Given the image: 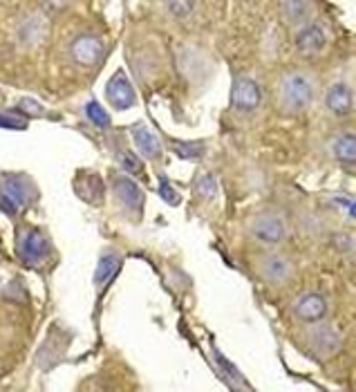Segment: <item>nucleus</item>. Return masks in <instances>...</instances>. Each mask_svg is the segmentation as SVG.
<instances>
[{"label":"nucleus","mask_w":356,"mask_h":392,"mask_svg":"<svg viewBox=\"0 0 356 392\" xmlns=\"http://www.w3.org/2000/svg\"><path fill=\"white\" fill-rule=\"evenodd\" d=\"M119 265H121V260H119V256L114 251L103 254L99 258V265H96V271H94V285H96V287H101L103 282H108L114 276V271L119 269Z\"/></svg>","instance_id":"18"},{"label":"nucleus","mask_w":356,"mask_h":392,"mask_svg":"<svg viewBox=\"0 0 356 392\" xmlns=\"http://www.w3.org/2000/svg\"><path fill=\"white\" fill-rule=\"evenodd\" d=\"M307 343L316 356H320V359H329V356H334L343 350V334L338 332L334 325L320 320V323H314V327H311Z\"/></svg>","instance_id":"4"},{"label":"nucleus","mask_w":356,"mask_h":392,"mask_svg":"<svg viewBox=\"0 0 356 392\" xmlns=\"http://www.w3.org/2000/svg\"><path fill=\"white\" fill-rule=\"evenodd\" d=\"M175 150H177V155H180L182 159H195V157L202 155L204 146L198 144V141H184V144H177Z\"/></svg>","instance_id":"23"},{"label":"nucleus","mask_w":356,"mask_h":392,"mask_svg":"<svg viewBox=\"0 0 356 392\" xmlns=\"http://www.w3.org/2000/svg\"><path fill=\"white\" fill-rule=\"evenodd\" d=\"M19 108H21L25 114H30V117H39V114L43 112V105L36 103V101H32V99H21Z\"/></svg>","instance_id":"26"},{"label":"nucleus","mask_w":356,"mask_h":392,"mask_svg":"<svg viewBox=\"0 0 356 392\" xmlns=\"http://www.w3.org/2000/svg\"><path fill=\"white\" fill-rule=\"evenodd\" d=\"M3 195H7V198L16 202V207L23 209L32 202L34 193H32V186L28 184V180H23V177H5Z\"/></svg>","instance_id":"15"},{"label":"nucleus","mask_w":356,"mask_h":392,"mask_svg":"<svg viewBox=\"0 0 356 392\" xmlns=\"http://www.w3.org/2000/svg\"><path fill=\"white\" fill-rule=\"evenodd\" d=\"M255 271L264 282L284 285L293 276V262L282 254L266 251L255 258Z\"/></svg>","instance_id":"3"},{"label":"nucleus","mask_w":356,"mask_h":392,"mask_svg":"<svg viewBox=\"0 0 356 392\" xmlns=\"http://www.w3.org/2000/svg\"><path fill=\"white\" fill-rule=\"evenodd\" d=\"M105 96H108L112 108H117V110H128L137 101L135 87H132V83L128 81V76L123 72H117L108 81V85H105Z\"/></svg>","instance_id":"8"},{"label":"nucleus","mask_w":356,"mask_h":392,"mask_svg":"<svg viewBox=\"0 0 356 392\" xmlns=\"http://www.w3.org/2000/svg\"><path fill=\"white\" fill-rule=\"evenodd\" d=\"M72 59L83 68L96 65L103 59V43L92 34H83L72 43Z\"/></svg>","instance_id":"10"},{"label":"nucleus","mask_w":356,"mask_h":392,"mask_svg":"<svg viewBox=\"0 0 356 392\" xmlns=\"http://www.w3.org/2000/svg\"><path fill=\"white\" fill-rule=\"evenodd\" d=\"M249 231L251 236L262 245H280L289 238V225L280 213L273 211H262L253 216V220L249 222Z\"/></svg>","instance_id":"2"},{"label":"nucleus","mask_w":356,"mask_h":392,"mask_svg":"<svg viewBox=\"0 0 356 392\" xmlns=\"http://www.w3.org/2000/svg\"><path fill=\"white\" fill-rule=\"evenodd\" d=\"M85 112H87V117H90V121L94 123V126H99V128H110V114L105 112L96 101H90V103H87V105H85Z\"/></svg>","instance_id":"21"},{"label":"nucleus","mask_w":356,"mask_h":392,"mask_svg":"<svg viewBox=\"0 0 356 392\" xmlns=\"http://www.w3.org/2000/svg\"><path fill=\"white\" fill-rule=\"evenodd\" d=\"M293 311H296V316L302 320V323H320V320H325L327 314H329V302L323 293L318 291H309V293H302V296L296 300V305H293Z\"/></svg>","instance_id":"6"},{"label":"nucleus","mask_w":356,"mask_h":392,"mask_svg":"<svg viewBox=\"0 0 356 392\" xmlns=\"http://www.w3.org/2000/svg\"><path fill=\"white\" fill-rule=\"evenodd\" d=\"M314 94H316V83L305 72L284 74L278 85V103L282 112L287 114L305 112L311 105V101H314Z\"/></svg>","instance_id":"1"},{"label":"nucleus","mask_w":356,"mask_h":392,"mask_svg":"<svg viewBox=\"0 0 356 392\" xmlns=\"http://www.w3.org/2000/svg\"><path fill=\"white\" fill-rule=\"evenodd\" d=\"M0 209H3L10 218H14L16 213H19V207H16V202L10 200V198H7V195H3V193H0Z\"/></svg>","instance_id":"27"},{"label":"nucleus","mask_w":356,"mask_h":392,"mask_svg":"<svg viewBox=\"0 0 356 392\" xmlns=\"http://www.w3.org/2000/svg\"><path fill=\"white\" fill-rule=\"evenodd\" d=\"M0 126L5 128H25V123L19 119H12V117H0Z\"/></svg>","instance_id":"29"},{"label":"nucleus","mask_w":356,"mask_h":392,"mask_svg":"<svg viewBox=\"0 0 356 392\" xmlns=\"http://www.w3.org/2000/svg\"><path fill=\"white\" fill-rule=\"evenodd\" d=\"M159 191H162L164 200H166L168 204H177V193L171 189V184H168L166 180H162V189H159Z\"/></svg>","instance_id":"28"},{"label":"nucleus","mask_w":356,"mask_h":392,"mask_svg":"<svg viewBox=\"0 0 356 392\" xmlns=\"http://www.w3.org/2000/svg\"><path fill=\"white\" fill-rule=\"evenodd\" d=\"M216 361L222 365V370H224V372L229 374V379L233 381L235 386H240V388H247V383H244V379H242V374H240V372L233 368V365H231V363H229V361L224 359V356L220 354V352H216Z\"/></svg>","instance_id":"24"},{"label":"nucleus","mask_w":356,"mask_h":392,"mask_svg":"<svg viewBox=\"0 0 356 392\" xmlns=\"http://www.w3.org/2000/svg\"><path fill=\"white\" fill-rule=\"evenodd\" d=\"M132 139H135L139 153L146 159H155V157H159V153H162L159 139L150 132V128L144 126V123H135V126H132Z\"/></svg>","instance_id":"14"},{"label":"nucleus","mask_w":356,"mask_h":392,"mask_svg":"<svg viewBox=\"0 0 356 392\" xmlns=\"http://www.w3.org/2000/svg\"><path fill=\"white\" fill-rule=\"evenodd\" d=\"M293 43H296L300 54L316 56L327 45V32L323 25H318V23H305V25H300V30L296 32Z\"/></svg>","instance_id":"7"},{"label":"nucleus","mask_w":356,"mask_h":392,"mask_svg":"<svg viewBox=\"0 0 356 392\" xmlns=\"http://www.w3.org/2000/svg\"><path fill=\"white\" fill-rule=\"evenodd\" d=\"M195 191L200 193V198L204 200H216L218 198V182L213 180V175H202L195 182Z\"/></svg>","instance_id":"20"},{"label":"nucleus","mask_w":356,"mask_h":392,"mask_svg":"<svg viewBox=\"0 0 356 392\" xmlns=\"http://www.w3.org/2000/svg\"><path fill=\"white\" fill-rule=\"evenodd\" d=\"M112 189L123 207L135 213V216H141V209H144V193H141V189L130 180V177H126V175L114 177Z\"/></svg>","instance_id":"11"},{"label":"nucleus","mask_w":356,"mask_h":392,"mask_svg":"<svg viewBox=\"0 0 356 392\" xmlns=\"http://www.w3.org/2000/svg\"><path fill=\"white\" fill-rule=\"evenodd\" d=\"M282 19L291 25H305L311 16V3L309 0H282Z\"/></svg>","instance_id":"16"},{"label":"nucleus","mask_w":356,"mask_h":392,"mask_svg":"<svg viewBox=\"0 0 356 392\" xmlns=\"http://www.w3.org/2000/svg\"><path fill=\"white\" fill-rule=\"evenodd\" d=\"M325 103H327V110L336 114V117H347V114L354 110V94L350 90V85L345 83L332 85L327 90Z\"/></svg>","instance_id":"12"},{"label":"nucleus","mask_w":356,"mask_h":392,"mask_svg":"<svg viewBox=\"0 0 356 392\" xmlns=\"http://www.w3.org/2000/svg\"><path fill=\"white\" fill-rule=\"evenodd\" d=\"M78 180H81V177H78ZM81 182H85L87 184V189H78V195H81L83 200H87V202H99L101 198H103V184H101V180H99V175H90L87 173V180H81Z\"/></svg>","instance_id":"19"},{"label":"nucleus","mask_w":356,"mask_h":392,"mask_svg":"<svg viewBox=\"0 0 356 392\" xmlns=\"http://www.w3.org/2000/svg\"><path fill=\"white\" fill-rule=\"evenodd\" d=\"M231 103L238 112H253L262 103V90L253 79L238 76L231 90Z\"/></svg>","instance_id":"5"},{"label":"nucleus","mask_w":356,"mask_h":392,"mask_svg":"<svg viewBox=\"0 0 356 392\" xmlns=\"http://www.w3.org/2000/svg\"><path fill=\"white\" fill-rule=\"evenodd\" d=\"M166 7L175 19H189L195 10V0H166Z\"/></svg>","instance_id":"22"},{"label":"nucleus","mask_w":356,"mask_h":392,"mask_svg":"<svg viewBox=\"0 0 356 392\" xmlns=\"http://www.w3.org/2000/svg\"><path fill=\"white\" fill-rule=\"evenodd\" d=\"M119 159H121V166L128 171V175H139V173H144V166H141V162H139V159H137L135 155H132V153H121Z\"/></svg>","instance_id":"25"},{"label":"nucleus","mask_w":356,"mask_h":392,"mask_svg":"<svg viewBox=\"0 0 356 392\" xmlns=\"http://www.w3.org/2000/svg\"><path fill=\"white\" fill-rule=\"evenodd\" d=\"M19 254L23 260L30 265H41L45 260L50 256V243H48V238L43 236V231H39V229L28 231L19 243Z\"/></svg>","instance_id":"9"},{"label":"nucleus","mask_w":356,"mask_h":392,"mask_svg":"<svg viewBox=\"0 0 356 392\" xmlns=\"http://www.w3.org/2000/svg\"><path fill=\"white\" fill-rule=\"evenodd\" d=\"M334 155L338 162L352 166L356 162V137L354 132H345V135L336 137L334 141Z\"/></svg>","instance_id":"17"},{"label":"nucleus","mask_w":356,"mask_h":392,"mask_svg":"<svg viewBox=\"0 0 356 392\" xmlns=\"http://www.w3.org/2000/svg\"><path fill=\"white\" fill-rule=\"evenodd\" d=\"M48 34V23L43 16H30L25 19L19 28V41L23 45H36V43H43Z\"/></svg>","instance_id":"13"}]
</instances>
